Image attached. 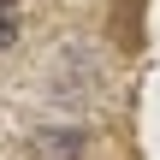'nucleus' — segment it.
<instances>
[{
	"mask_svg": "<svg viewBox=\"0 0 160 160\" xmlns=\"http://www.w3.org/2000/svg\"><path fill=\"white\" fill-rule=\"evenodd\" d=\"M77 154H83V131H71V125L42 131V137L30 142V160H77Z\"/></svg>",
	"mask_w": 160,
	"mask_h": 160,
	"instance_id": "nucleus-1",
	"label": "nucleus"
},
{
	"mask_svg": "<svg viewBox=\"0 0 160 160\" xmlns=\"http://www.w3.org/2000/svg\"><path fill=\"white\" fill-rule=\"evenodd\" d=\"M113 36H119L125 48L142 42V0H119V6H113Z\"/></svg>",
	"mask_w": 160,
	"mask_h": 160,
	"instance_id": "nucleus-2",
	"label": "nucleus"
},
{
	"mask_svg": "<svg viewBox=\"0 0 160 160\" xmlns=\"http://www.w3.org/2000/svg\"><path fill=\"white\" fill-rule=\"evenodd\" d=\"M18 30H24L18 0H0V48H12V42H18Z\"/></svg>",
	"mask_w": 160,
	"mask_h": 160,
	"instance_id": "nucleus-3",
	"label": "nucleus"
}]
</instances>
